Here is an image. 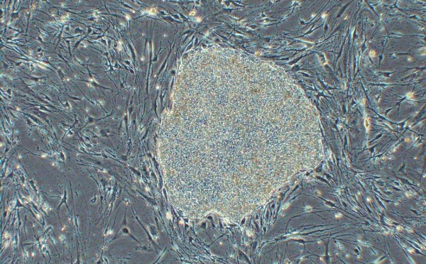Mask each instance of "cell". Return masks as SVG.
I'll list each match as a JSON object with an SVG mask.
<instances>
[{
    "mask_svg": "<svg viewBox=\"0 0 426 264\" xmlns=\"http://www.w3.org/2000/svg\"><path fill=\"white\" fill-rule=\"evenodd\" d=\"M166 160L220 201L259 205L324 157L320 119L281 67L219 46L182 60L165 120ZM250 203V202H249Z\"/></svg>",
    "mask_w": 426,
    "mask_h": 264,
    "instance_id": "obj_1",
    "label": "cell"
}]
</instances>
